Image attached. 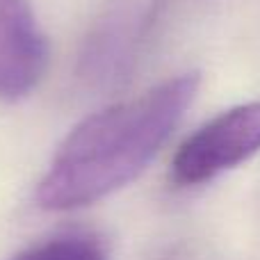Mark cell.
<instances>
[{
    "instance_id": "1",
    "label": "cell",
    "mask_w": 260,
    "mask_h": 260,
    "mask_svg": "<svg viewBox=\"0 0 260 260\" xmlns=\"http://www.w3.org/2000/svg\"><path fill=\"white\" fill-rule=\"evenodd\" d=\"M199 85V73H183L87 117L69 133L41 178L39 206L76 210L133 183L178 126Z\"/></svg>"
},
{
    "instance_id": "2",
    "label": "cell",
    "mask_w": 260,
    "mask_h": 260,
    "mask_svg": "<svg viewBox=\"0 0 260 260\" xmlns=\"http://www.w3.org/2000/svg\"><path fill=\"white\" fill-rule=\"evenodd\" d=\"M260 151V101L231 108L189 135L176 151L171 176L178 185H201L247 162Z\"/></svg>"
},
{
    "instance_id": "3",
    "label": "cell",
    "mask_w": 260,
    "mask_h": 260,
    "mask_svg": "<svg viewBox=\"0 0 260 260\" xmlns=\"http://www.w3.org/2000/svg\"><path fill=\"white\" fill-rule=\"evenodd\" d=\"M48 41L27 0H0V99L18 101L41 82Z\"/></svg>"
},
{
    "instance_id": "4",
    "label": "cell",
    "mask_w": 260,
    "mask_h": 260,
    "mask_svg": "<svg viewBox=\"0 0 260 260\" xmlns=\"http://www.w3.org/2000/svg\"><path fill=\"white\" fill-rule=\"evenodd\" d=\"M14 260H108V253L94 235L64 233L25 249Z\"/></svg>"
}]
</instances>
